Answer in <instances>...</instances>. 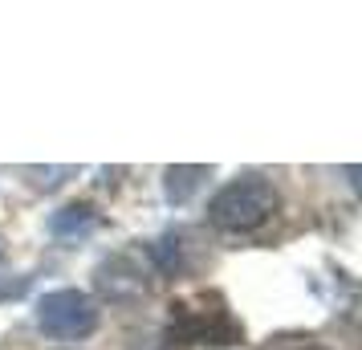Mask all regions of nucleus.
<instances>
[{"label": "nucleus", "instance_id": "1", "mask_svg": "<svg viewBox=\"0 0 362 350\" xmlns=\"http://www.w3.org/2000/svg\"><path fill=\"white\" fill-rule=\"evenodd\" d=\"M167 338L175 346H232L240 342V326L228 314V305L220 293H196L192 301H175L171 305V322H167Z\"/></svg>", "mask_w": 362, "mask_h": 350}, {"label": "nucleus", "instance_id": "2", "mask_svg": "<svg viewBox=\"0 0 362 350\" xmlns=\"http://www.w3.org/2000/svg\"><path fill=\"white\" fill-rule=\"evenodd\" d=\"M277 212V187L264 175H240L224 184L208 204V220L224 233H252Z\"/></svg>", "mask_w": 362, "mask_h": 350}, {"label": "nucleus", "instance_id": "3", "mask_svg": "<svg viewBox=\"0 0 362 350\" xmlns=\"http://www.w3.org/2000/svg\"><path fill=\"white\" fill-rule=\"evenodd\" d=\"M37 330L53 342H82L98 330V305L82 289H53L37 301Z\"/></svg>", "mask_w": 362, "mask_h": 350}, {"label": "nucleus", "instance_id": "4", "mask_svg": "<svg viewBox=\"0 0 362 350\" xmlns=\"http://www.w3.org/2000/svg\"><path fill=\"white\" fill-rule=\"evenodd\" d=\"M98 285L106 298H134V293H143V269L131 265V257H110L106 265L98 269Z\"/></svg>", "mask_w": 362, "mask_h": 350}, {"label": "nucleus", "instance_id": "5", "mask_svg": "<svg viewBox=\"0 0 362 350\" xmlns=\"http://www.w3.org/2000/svg\"><path fill=\"white\" fill-rule=\"evenodd\" d=\"M94 228H98V212H94L90 204H69L62 212H53V220H49V233L57 236V240H66V245L86 240Z\"/></svg>", "mask_w": 362, "mask_h": 350}, {"label": "nucleus", "instance_id": "6", "mask_svg": "<svg viewBox=\"0 0 362 350\" xmlns=\"http://www.w3.org/2000/svg\"><path fill=\"white\" fill-rule=\"evenodd\" d=\"M204 175H208V167H167V180H163L167 200L183 204L199 187V180H204Z\"/></svg>", "mask_w": 362, "mask_h": 350}, {"label": "nucleus", "instance_id": "7", "mask_svg": "<svg viewBox=\"0 0 362 350\" xmlns=\"http://www.w3.org/2000/svg\"><path fill=\"white\" fill-rule=\"evenodd\" d=\"M297 350H322V346H297Z\"/></svg>", "mask_w": 362, "mask_h": 350}]
</instances>
